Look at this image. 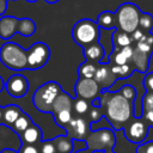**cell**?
Instances as JSON below:
<instances>
[{"label": "cell", "mask_w": 153, "mask_h": 153, "mask_svg": "<svg viewBox=\"0 0 153 153\" xmlns=\"http://www.w3.org/2000/svg\"><path fill=\"white\" fill-rule=\"evenodd\" d=\"M100 103L104 116L116 129L124 128L126 123L134 115L133 103L126 99L120 92L110 93V91L103 90Z\"/></svg>", "instance_id": "cell-1"}, {"label": "cell", "mask_w": 153, "mask_h": 153, "mask_svg": "<svg viewBox=\"0 0 153 153\" xmlns=\"http://www.w3.org/2000/svg\"><path fill=\"white\" fill-rule=\"evenodd\" d=\"M99 36H100V27L98 26L97 22L88 18L78 20L72 29V37L74 42L81 48L98 43Z\"/></svg>", "instance_id": "cell-2"}, {"label": "cell", "mask_w": 153, "mask_h": 153, "mask_svg": "<svg viewBox=\"0 0 153 153\" xmlns=\"http://www.w3.org/2000/svg\"><path fill=\"white\" fill-rule=\"evenodd\" d=\"M1 63L13 71H23L27 68V54L19 44L6 42L0 48Z\"/></svg>", "instance_id": "cell-3"}, {"label": "cell", "mask_w": 153, "mask_h": 153, "mask_svg": "<svg viewBox=\"0 0 153 153\" xmlns=\"http://www.w3.org/2000/svg\"><path fill=\"white\" fill-rule=\"evenodd\" d=\"M142 11L134 2H123L120 5L115 12L116 14V29L124 31L127 33H133L139 29V20Z\"/></svg>", "instance_id": "cell-4"}, {"label": "cell", "mask_w": 153, "mask_h": 153, "mask_svg": "<svg viewBox=\"0 0 153 153\" xmlns=\"http://www.w3.org/2000/svg\"><path fill=\"white\" fill-rule=\"evenodd\" d=\"M61 87L56 81H48L41 85L33 93L32 102L35 108L45 114H53V104L55 98L61 92Z\"/></svg>", "instance_id": "cell-5"}, {"label": "cell", "mask_w": 153, "mask_h": 153, "mask_svg": "<svg viewBox=\"0 0 153 153\" xmlns=\"http://www.w3.org/2000/svg\"><path fill=\"white\" fill-rule=\"evenodd\" d=\"M116 143V136L109 128L92 130L86 137L87 149L93 152H110Z\"/></svg>", "instance_id": "cell-6"}, {"label": "cell", "mask_w": 153, "mask_h": 153, "mask_svg": "<svg viewBox=\"0 0 153 153\" xmlns=\"http://www.w3.org/2000/svg\"><path fill=\"white\" fill-rule=\"evenodd\" d=\"M27 69H39L47 65L50 57V49L43 42L33 43L27 50Z\"/></svg>", "instance_id": "cell-7"}, {"label": "cell", "mask_w": 153, "mask_h": 153, "mask_svg": "<svg viewBox=\"0 0 153 153\" xmlns=\"http://www.w3.org/2000/svg\"><path fill=\"white\" fill-rule=\"evenodd\" d=\"M99 90H100V86L94 79L79 76L78 81L75 82V94L78 98L93 100L98 96Z\"/></svg>", "instance_id": "cell-8"}, {"label": "cell", "mask_w": 153, "mask_h": 153, "mask_svg": "<svg viewBox=\"0 0 153 153\" xmlns=\"http://www.w3.org/2000/svg\"><path fill=\"white\" fill-rule=\"evenodd\" d=\"M5 88L7 93L13 98H22L29 91L27 79L22 74H13L8 78Z\"/></svg>", "instance_id": "cell-9"}, {"label": "cell", "mask_w": 153, "mask_h": 153, "mask_svg": "<svg viewBox=\"0 0 153 153\" xmlns=\"http://www.w3.org/2000/svg\"><path fill=\"white\" fill-rule=\"evenodd\" d=\"M148 129L149 128L142 121H134L128 127H124V133H126L127 139L130 142L141 143L146 139Z\"/></svg>", "instance_id": "cell-10"}, {"label": "cell", "mask_w": 153, "mask_h": 153, "mask_svg": "<svg viewBox=\"0 0 153 153\" xmlns=\"http://www.w3.org/2000/svg\"><path fill=\"white\" fill-rule=\"evenodd\" d=\"M98 85L100 87H103L104 90L105 88H109L111 87L118 79L117 76L112 73L111 71V66L109 63H100L98 67H97V72H96V75L93 78Z\"/></svg>", "instance_id": "cell-11"}, {"label": "cell", "mask_w": 153, "mask_h": 153, "mask_svg": "<svg viewBox=\"0 0 153 153\" xmlns=\"http://www.w3.org/2000/svg\"><path fill=\"white\" fill-rule=\"evenodd\" d=\"M18 23L19 18L13 16H2L0 17V38L1 39H10L18 32Z\"/></svg>", "instance_id": "cell-12"}, {"label": "cell", "mask_w": 153, "mask_h": 153, "mask_svg": "<svg viewBox=\"0 0 153 153\" xmlns=\"http://www.w3.org/2000/svg\"><path fill=\"white\" fill-rule=\"evenodd\" d=\"M66 134L73 140H82L87 135V122L81 117L72 118L66 128Z\"/></svg>", "instance_id": "cell-13"}, {"label": "cell", "mask_w": 153, "mask_h": 153, "mask_svg": "<svg viewBox=\"0 0 153 153\" xmlns=\"http://www.w3.org/2000/svg\"><path fill=\"white\" fill-rule=\"evenodd\" d=\"M149 56L151 55L134 48V54H133L131 60H130L134 69L140 72V73H146L148 69V66H149Z\"/></svg>", "instance_id": "cell-14"}, {"label": "cell", "mask_w": 153, "mask_h": 153, "mask_svg": "<svg viewBox=\"0 0 153 153\" xmlns=\"http://www.w3.org/2000/svg\"><path fill=\"white\" fill-rule=\"evenodd\" d=\"M104 48L100 43H94L84 48V56L86 61L90 62H100L104 57Z\"/></svg>", "instance_id": "cell-15"}, {"label": "cell", "mask_w": 153, "mask_h": 153, "mask_svg": "<svg viewBox=\"0 0 153 153\" xmlns=\"http://www.w3.org/2000/svg\"><path fill=\"white\" fill-rule=\"evenodd\" d=\"M72 105H73L72 97L68 93H66L65 91H61L54 100L53 114H57V112L63 111V110H72Z\"/></svg>", "instance_id": "cell-16"}, {"label": "cell", "mask_w": 153, "mask_h": 153, "mask_svg": "<svg viewBox=\"0 0 153 153\" xmlns=\"http://www.w3.org/2000/svg\"><path fill=\"white\" fill-rule=\"evenodd\" d=\"M97 24L100 29L104 30H110V29H116L117 23H116V14L115 12L111 11H103L98 14L97 18Z\"/></svg>", "instance_id": "cell-17"}, {"label": "cell", "mask_w": 153, "mask_h": 153, "mask_svg": "<svg viewBox=\"0 0 153 153\" xmlns=\"http://www.w3.org/2000/svg\"><path fill=\"white\" fill-rule=\"evenodd\" d=\"M133 43V39H131V36L124 31H121L118 29H116L112 33V44H114V50L117 51V50H121L122 48L124 47H128V45H131Z\"/></svg>", "instance_id": "cell-18"}, {"label": "cell", "mask_w": 153, "mask_h": 153, "mask_svg": "<svg viewBox=\"0 0 153 153\" xmlns=\"http://www.w3.org/2000/svg\"><path fill=\"white\" fill-rule=\"evenodd\" d=\"M53 141L57 153H72L74 149V140L67 135L56 136Z\"/></svg>", "instance_id": "cell-19"}, {"label": "cell", "mask_w": 153, "mask_h": 153, "mask_svg": "<svg viewBox=\"0 0 153 153\" xmlns=\"http://www.w3.org/2000/svg\"><path fill=\"white\" fill-rule=\"evenodd\" d=\"M22 137H23V141L27 145H33V143H37L41 141V137H42V131H41V128L37 126V124H31L23 134H22Z\"/></svg>", "instance_id": "cell-20"}, {"label": "cell", "mask_w": 153, "mask_h": 153, "mask_svg": "<svg viewBox=\"0 0 153 153\" xmlns=\"http://www.w3.org/2000/svg\"><path fill=\"white\" fill-rule=\"evenodd\" d=\"M36 32V23L31 18H19L18 33L24 37H30Z\"/></svg>", "instance_id": "cell-21"}, {"label": "cell", "mask_w": 153, "mask_h": 153, "mask_svg": "<svg viewBox=\"0 0 153 153\" xmlns=\"http://www.w3.org/2000/svg\"><path fill=\"white\" fill-rule=\"evenodd\" d=\"M22 114L23 111L18 105L10 104L4 108V122L6 124H14V122L18 120V117Z\"/></svg>", "instance_id": "cell-22"}, {"label": "cell", "mask_w": 153, "mask_h": 153, "mask_svg": "<svg viewBox=\"0 0 153 153\" xmlns=\"http://www.w3.org/2000/svg\"><path fill=\"white\" fill-rule=\"evenodd\" d=\"M135 48L139 49L140 51H143L148 55H152V53H153V33L146 32L143 35V37L136 43Z\"/></svg>", "instance_id": "cell-23"}, {"label": "cell", "mask_w": 153, "mask_h": 153, "mask_svg": "<svg viewBox=\"0 0 153 153\" xmlns=\"http://www.w3.org/2000/svg\"><path fill=\"white\" fill-rule=\"evenodd\" d=\"M97 65H94L93 62L90 61H85L84 63H81L78 68V73L80 76L82 78H88V79H93L97 72Z\"/></svg>", "instance_id": "cell-24"}, {"label": "cell", "mask_w": 153, "mask_h": 153, "mask_svg": "<svg viewBox=\"0 0 153 153\" xmlns=\"http://www.w3.org/2000/svg\"><path fill=\"white\" fill-rule=\"evenodd\" d=\"M111 71L117 76V79H124V78L130 76L135 69H134L133 66H130L129 63H127V65H122V66L112 65L111 66Z\"/></svg>", "instance_id": "cell-25"}, {"label": "cell", "mask_w": 153, "mask_h": 153, "mask_svg": "<svg viewBox=\"0 0 153 153\" xmlns=\"http://www.w3.org/2000/svg\"><path fill=\"white\" fill-rule=\"evenodd\" d=\"M54 115V120L56 122V124L59 127H62V128H67V126L69 124V122L72 121V110H63V111H60L57 114H53Z\"/></svg>", "instance_id": "cell-26"}, {"label": "cell", "mask_w": 153, "mask_h": 153, "mask_svg": "<svg viewBox=\"0 0 153 153\" xmlns=\"http://www.w3.org/2000/svg\"><path fill=\"white\" fill-rule=\"evenodd\" d=\"M139 29H141L143 32H151L153 29V16L151 13L142 12L139 20Z\"/></svg>", "instance_id": "cell-27"}, {"label": "cell", "mask_w": 153, "mask_h": 153, "mask_svg": "<svg viewBox=\"0 0 153 153\" xmlns=\"http://www.w3.org/2000/svg\"><path fill=\"white\" fill-rule=\"evenodd\" d=\"M32 124V122H31V118L26 115V114H22L19 117H18V120L14 122V129L17 130V131H20V133H24L30 126Z\"/></svg>", "instance_id": "cell-28"}, {"label": "cell", "mask_w": 153, "mask_h": 153, "mask_svg": "<svg viewBox=\"0 0 153 153\" xmlns=\"http://www.w3.org/2000/svg\"><path fill=\"white\" fill-rule=\"evenodd\" d=\"M73 108H74V111L78 115H84V114H86L88 111V103H87L86 99L78 98L73 103Z\"/></svg>", "instance_id": "cell-29"}, {"label": "cell", "mask_w": 153, "mask_h": 153, "mask_svg": "<svg viewBox=\"0 0 153 153\" xmlns=\"http://www.w3.org/2000/svg\"><path fill=\"white\" fill-rule=\"evenodd\" d=\"M112 57V61H114V65H117V66H122V65H127L128 62H130V60L127 57V55L122 51V50H117L112 53L111 55Z\"/></svg>", "instance_id": "cell-30"}, {"label": "cell", "mask_w": 153, "mask_h": 153, "mask_svg": "<svg viewBox=\"0 0 153 153\" xmlns=\"http://www.w3.org/2000/svg\"><path fill=\"white\" fill-rule=\"evenodd\" d=\"M120 93H121L126 99H128L130 103H133L134 99L136 98V90H135V87L131 86V85H126V86H123Z\"/></svg>", "instance_id": "cell-31"}, {"label": "cell", "mask_w": 153, "mask_h": 153, "mask_svg": "<svg viewBox=\"0 0 153 153\" xmlns=\"http://www.w3.org/2000/svg\"><path fill=\"white\" fill-rule=\"evenodd\" d=\"M142 109L143 111L153 110V92H146L142 98Z\"/></svg>", "instance_id": "cell-32"}, {"label": "cell", "mask_w": 153, "mask_h": 153, "mask_svg": "<svg viewBox=\"0 0 153 153\" xmlns=\"http://www.w3.org/2000/svg\"><path fill=\"white\" fill-rule=\"evenodd\" d=\"M41 153H57L54 141L53 140H45L41 145Z\"/></svg>", "instance_id": "cell-33"}, {"label": "cell", "mask_w": 153, "mask_h": 153, "mask_svg": "<svg viewBox=\"0 0 153 153\" xmlns=\"http://www.w3.org/2000/svg\"><path fill=\"white\" fill-rule=\"evenodd\" d=\"M103 116H104V112L102 111V108H96V106L91 108V110H90V120H91V122H97Z\"/></svg>", "instance_id": "cell-34"}, {"label": "cell", "mask_w": 153, "mask_h": 153, "mask_svg": "<svg viewBox=\"0 0 153 153\" xmlns=\"http://www.w3.org/2000/svg\"><path fill=\"white\" fill-rule=\"evenodd\" d=\"M143 87L147 90V92H153V72L146 74L143 78Z\"/></svg>", "instance_id": "cell-35"}, {"label": "cell", "mask_w": 153, "mask_h": 153, "mask_svg": "<svg viewBox=\"0 0 153 153\" xmlns=\"http://www.w3.org/2000/svg\"><path fill=\"white\" fill-rule=\"evenodd\" d=\"M136 153H153V141L141 143L136 148Z\"/></svg>", "instance_id": "cell-36"}, {"label": "cell", "mask_w": 153, "mask_h": 153, "mask_svg": "<svg viewBox=\"0 0 153 153\" xmlns=\"http://www.w3.org/2000/svg\"><path fill=\"white\" fill-rule=\"evenodd\" d=\"M19 153H41L38 151V148L35 146V145H27V143H23L20 149H19Z\"/></svg>", "instance_id": "cell-37"}, {"label": "cell", "mask_w": 153, "mask_h": 153, "mask_svg": "<svg viewBox=\"0 0 153 153\" xmlns=\"http://www.w3.org/2000/svg\"><path fill=\"white\" fill-rule=\"evenodd\" d=\"M146 32H143L141 29H136L133 33H130V36H131V39H133V42H135V43H137L142 37H143V35H145Z\"/></svg>", "instance_id": "cell-38"}, {"label": "cell", "mask_w": 153, "mask_h": 153, "mask_svg": "<svg viewBox=\"0 0 153 153\" xmlns=\"http://www.w3.org/2000/svg\"><path fill=\"white\" fill-rule=\"evenodd\" d=\"M7 10V0H0V17L5 16Z\"/></svg>", "instance_id": "cell-39"}, {"label": "cell", "mask_w": 153, "mask_h": 153, "mask_svg": "<svg viewBox=\"0 0 153 153\" xmlns=\"http://www.w3.org/2000/svg\"><path fill=\"white\" fill-rule=\"evenodd\" d=\"M143 115H145V118H146L148 122L153 123V110H149V111H143Z\"/></svg>", "instance_id": "cell-40"}, {"label": "cell", "mask_w": 153, "mask_h": 153, "mask_svg": "<svg viewBox=\"0 0 153 153\" xmlns=\"http://www.w3.org/2000/svg\"><path fill=\"white\" fill-rule=\"evenodd\" d=\"M0 153H17V152H14V149H11V148H5Z\"/></svg>", "instance_id": "cell-41"}, {"label": "cell", "mask_w": 153, "mask_h": 153, "mask_svg": "<svg viewBox=\"0 0 153 153\" xmlns=\"http://www.w3.org/2000/svg\"><path fill=\"white\" fill-rule=\"evenodd\" d=\"M2 121H4V109L0 106V124H1Z\"/></svg>", "instance_id": "cell-42"}, {"label": "cell", "mask_w": 153, "mask_h": 153, "mask_svg": "<svg viewBox=\"0 0 153 153\" xmlns=\"http://www.w3.org/2000/svg\"><path fill=\"white\" fill-rule=\"evenodd\" d=\"M4 87H5V82H4V80H2V78L0 76V92L4 90Z\"/></svg>", "instance_id": "cell-43"}, {"label": "cell", "mask_w": 153, "mask_h": 153, "mask_svg": "<svg viewBox=\"0 0 153 153\" xmlns=\"http://www.w3.org/2000/svg\"><path fill=\"white\" fill-rule=\"evenodd\" d=\"M76 153H90V152H88L86 148H84V149H80V151H78Z\"/></svg>", "instance_id": "cell-44"}, {"label": "cell", "mask_w": 153, "mask_h": 153, "mask_svg": "<svg viewBox=\"0 0 153 153\" xmlns=\"http://www.w3.org/2000/svg\"><path fill=\"white\" fill-rule=\"evenodd\" d=\"M57 1H60V0H45V2H48V4H55Z\"/></svg>", "instance_id": "cell-45"}, {"label": "cell", "mask_w": 153, "mask_h": 153, "mask_svg": "<svg viewBox=\"0 0 153 153\" xmlns=\"http://www.w3.org/2000/svg\"><path fill=\"white\" fill-rule=\"evenodd\" d=\"M26 1H29V2H36L37 0H26Z\"/></svg>", "instance_id": "cell-46"}, {"label": "cell", "mask_w": 153, "mask_h": 153, "mask_svg": "<svg viewBox=\"0 0 153 153\" xmlns=\"http://www.w3.org/2000/svg\"><path fill=\"white\" fill-rule=\"evenodd\" d=\"M105 153H109V152H105Z\"/></svg>", "instance_id": "cell-47"}, {"label": "cell", "mask_w": 153, "mask_h": 153, "mask_svg": "<svg viewBox=\"0 0 153 153\" xmlns=\"http://www.w3.org/2000/svg\"><path fill=\"white\" fill-rule=\"evenodd\" d=\"M7 1H8V0H7Z\"/></svg>", "instance_id": "cell-48"}]
</instances>
